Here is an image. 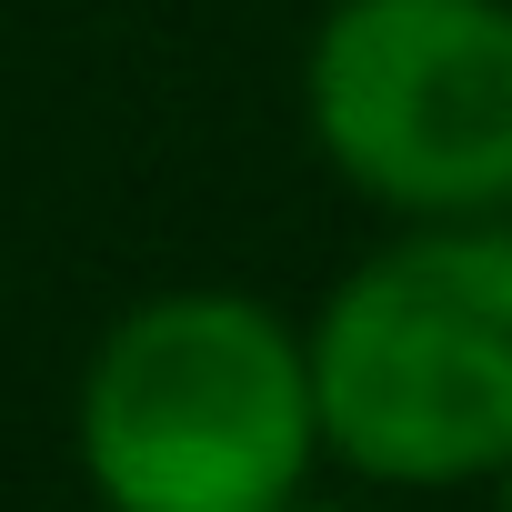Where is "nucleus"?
Wrapping results in <instances>:
<instances>
[{"mask_svg": "<svg viewBox=\"0 0 512 512\" xmlns=\"http://www.w3.org/2000/svg\"><path fill=\"white\" fill-rule=\"evenodd\" d=\"M322 462L362 492H482L512 452V221H392L302 322Z\"/></svg>", "mask_w": 512, "mask_h": 512, "instance_id": "nucleus-1", "label": "nucleus"}, {"mask_svg": "<svg viewBox=\"0 0 512 512\" xmlns=\"http://www.w3.org/2000/svg\"><path fill=\"white\" fill-rule=\"evenodd\" d=\"M71 452L101 512L302 502L322 472L302 322L231 282H181L131 302L71 382Z\"/></svg>", "mask_w": 512, "mask_h": 512, "instance_id": "nucleus-2", "label": "nucleus"}, {"mask_svg": "<svg viewBox=\"0 0 512 512\" xmlns=\"http://www.w3.org/2000/svg\"><path fill=\"white\" fill-rule=\"evenodd\" d=\"M302 131L382 221H502L512 0H332L302 41Z\"/></svg>", "mask_w": 512, "mask_h": 512, "instance_id": "nucleus-3", "label": "nucleus"}, {"mask_svg": "<svg viewBox=\"0 0 512 512\" xmlns=\"http://www.w3.org/2000/svg\"><path fill=\"white\" fill-rule=\"evenodd\" d=\"M482 492H492V512H512V452L492 462V482H482Z\"/></svg>", "mask_w": 512, "mask_h": 512, "instance_id": "nucleus-4", "label": "nucleus"}, {"mask_svg": "<svg viewBox=\"0 0 512 512\" xmlns=\"http://www.w3.org/2000/svg\"><path fill=\"white\" fill-rule=\"evenodd\" d=\"M282 512H362V502H322V492H302V502H282Z\"/></svg>", "mask_w": 512, "mask_h": 512, "instance_id": "nucleus-5", "label": "nucleus"}, {"mask_svg": "<svg viewBox=\"0 0 512 512\" xmlns=\"http://www.w3.org/2000/svg\"><path fill=\"white\" fill-rule=\"evenodd\" d=\"M502 221H512V211H502Z\"/></svg>", "mask_w": 512, "mask_h": 512, "instance_id": "nucleus-6", "label": "nucleus"}]
</instances>
